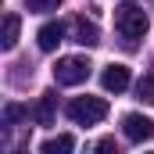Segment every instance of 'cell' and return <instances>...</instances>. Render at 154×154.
<instances>
[{"mask_svg":"<svg viewBox=\"0 0 154 154\" xmlns=\"http://www.w3.org/2000/svg\"><path fill=\"white\" fill-rule=\"evenodd\" d=\"M90 61L86 57H61L57 65H54V82L57 86H79V82H86L90 79Z\"/></svg>","mask_w":154,"mask_h":154,"instance_id":"cell-3","label":"cell"},{"mask_svg":"<svg viewBox=\"0 0 154 154\" xmlns=\"http://www.w3.org/2000/svg\"><path fill=\"white\" fill-rule=\"evenodd\" d=\"M115 29H118V36L125 39V43H136V39L147 36L151 18L143 14V7H136V4H122V7H115Z\"/></svg>","mask_w":154,"mask_h":154,"instance_id":"cell-1","label":"cell"},{"mask_svg":"<svg viewBox=\"0 0 154 154\" xmlns=\"http://www.w3.org/2000/svg\"><path fill=\"white\" fill-rule=\"evenodd\" d=\"M25 7H29V11H36V14H47V11H57V7H61V0H25Z\"/></svg>","mask_w":154,"mask_h":154,"instance_id":"cell-13","label":"cell"},{"mask_svg":"<svg viewBox=\"0 0 154 154\" xmlns=\"http://www.w3.org/2000/svg\"><path fill=\"white\" fill-rule=\"evenodd\" d=\"M22 118H29V108H25V104H7V108H4V125H14V122H22Z\"/></svg>","mask_w":154,"mask_h":154,"instance_id":"cell-12","label":"cell"},{"mask_svg":"<svg viewBox=\"0 0 154 154\" xmlns=\"http://www.w3.org/2000/svg\"><path fill=\"white\" fill-rule=\"evenodd\" d=\"M111 147H115V140H111V136H104V140H97V151H111Z\"/></svg>","mask_w":154,"mask_h":154,"instance_id":"cell-14","label":"cell"},{"mask_svg":"<svg viewBox=\"0 0 154 154\" xmlns=\"http://www.w3.org/2000/svg\"><path fill=\"white\" fill-rule=\"evenodd\" d=\"M122 133H125L129 143H143V140L154 136V122L140 111H129V115H122Z\"/></svg>","mask_w":154,"mask_h":154,"instance_id":"cell-4","label":"cell"},{"mask_svg":"<svg viewBox=\"0 0 154 154\" xmlns=\"http://www.w3.org/2000/svg\"><path fill=\"white\" fill-rule=\"evenodd\" d=\"M65 39V25L61 22H47V25H39V32H36V43H39V50H57V43Z\"/></svg>","mask_w":154,"mask_h":154,"instance_id":"cell-6","label":"cell"},{"mask_svg":"<svg viewBox=\"0 0 154 154\" xmlns=\"http://www.w3.org/2000/svg\"><path fill=\"white\" fill-rule=\"evenodd\" d=\"M72 147H75V136H72V133H61V136L43 140V147H39V151H43V154H68Z\"/></svg>","mask_w":154,"mask_h":154,"instance_id":"cell-9","label":"cell"},{"mask_svg":"<svg viewBox=\"0 0 154 154\" xmlns=\"http://www.w3.org/2000/svg\"><path fill=\"white\" fill-rule=\"evenodd\" d=\"M68 118L75 125H97L108 118V100L104 97H75L68 104Z\"/></svg>","mask_w":154,"mask_h":154,"instance_id":"cell-2","label":"cell"},{"mask_svg":"<svg viewBox=\"0 0 154 154\" xmlns=\"http://www.w3.org/2000/svg\"><path fill=\"white\" fill-rule=\"evenodd\" d=\"M72 43H79V47H97V43H100L97 25L86 22V18H75V22H72Z\"/></svg>","mask_w":154,"mask_h":154,"instance_id":"cell-7","label":"cell"},{"mask_svg":"<svg viewBox=\"0 0 154 154\" xmlns=\"http://www.w3.org/2000/svg\"><path fill=\"white\" fill-rule=\"evenodd\" d=\"M136 97H140L143 104H151V100H154V72H147V75L136 82Z\"/></svg>","mask_w":154,"mask_h":154,"instance_id":"cell-11","label":"cell"},{"mask_svg":"<svg viewBox=\"0 0 154 154\" xmlns=\"http://www.w3.org/2000/svg\"><path fill=\"white\" fill-rule=\"evenodd\" d=\"M18 32H22V18H18V14H4L0 47H4V50H14V47H18Z\"/></svg>","mask_w":154,"mask_h":154,"instance_id":"cell-8","label":"cell"},{"mask_svg":"<svg viewBox=\"0 0 154 154\" xmlns=\"http://www.w3.org/2000/svg\"><path fill=\"white\" fill-rule=\"evenodd\" d=\"M100 86L108 90V93H122V90H129V68L125 65H108L104 72H100Z\"/></svg>","mask_w":154,"mask_h":154,"instance_id":"cell-5","label":"cell"},{"mask_svg":"<svg viewBox=\"0 0 154 154\" xmlns=\"http://www.w3.org/2000/svg\"><path fill=\"white\" fill-rule=\"evenodd\" d=\"M54 93H43L39 97V108H36V122L39 125H54Z\"/></svg>","mask_w":154,"mask_h":154,"instance_id":"cell-10","label":"cell"}]
</instances>
